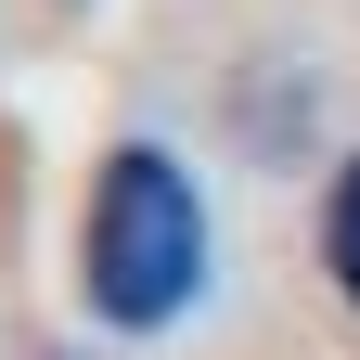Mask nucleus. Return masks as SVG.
Wrapping results in <instances>:
<instances>
[{"label": "nucleus", "instance_id": "nucleus-1", "mask_svg": "<svg viewBox=\"0 0 360 360\" xmlns=\"http://www.w3.org/2000/svg\"><path fill=\"white\" fill-rule=\"evenodd\" d=\"M77 283L116 335H167L206 296V193L167 142H116L77 219Z\"/></svg>", "mask_w": 360, "mask_h": 360}, {"label": "nucleus", "instance_id": "nucleus-2", "mask_svg": "<svg viewBox=\"0 0 360 360\" xmlns=\"http://www.w3.org/2000/svg\"><path fill=\"white\" fill-rule=\"evenodd\" d=\"M322 257H335V283H347V309H360V155L335 167V193H322Z\"/></svg>", "mask_w": 360, "mask_h": 360}]
</instances>
